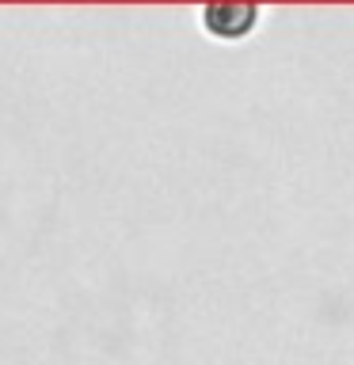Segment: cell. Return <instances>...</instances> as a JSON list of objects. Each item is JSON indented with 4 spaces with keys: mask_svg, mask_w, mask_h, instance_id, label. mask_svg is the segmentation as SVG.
I'll use <instances>...</instances> for the list:
<instances>
[{
    "mask_svg": "<svg viewBox=\"0 0 354 365\" xmlns=\"http://www.w3.org/2000/svg\"><path fill=\"white\" fill-rule=\"evenodd\" d=\"M259 4H244V0H221V4L202 8V31L221 42H240L259 27Z\"/></svg>",
    "mask_w": 354,
    "mask_h": 365,
    "instance_id": "6da1fadb",
    "label": "cell"
}]
</instances>
